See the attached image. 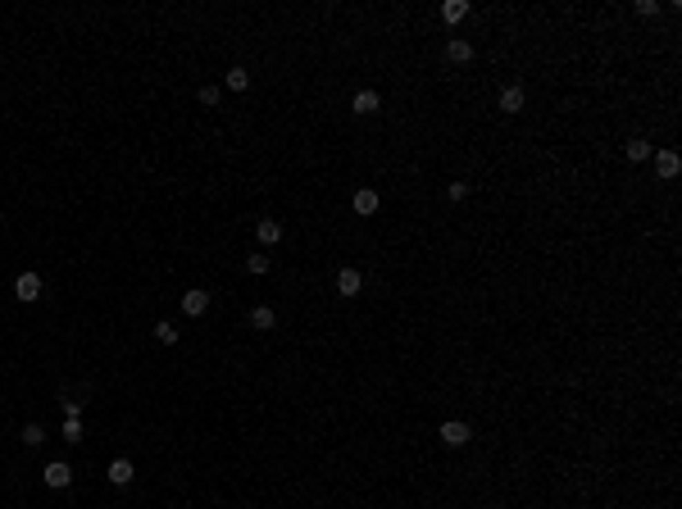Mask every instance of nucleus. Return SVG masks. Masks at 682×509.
Here are the masks:
<instances>
[{
  "label": "nucleus",
  "instance_id": "obj_22",
  "mask_svg": "<svg viewBox=\"0 0 682 509\" xmlns=\"http://www.w3.org/2000/svg\"><path fill=\"white\" fill-rule=\"evenodd\" d=\"M446 191H451V200H468V182H451Z\"/></svg>",
  "mask_w": 682,
  "mask_h": 509
},
{
  "label": "nucleus",
  "instance_id": "obj_1",
  "mask_svg": "<svg viewBox=\"0 0 682 509\" xmlns=\"http://www.w3.org/2000/svg\"><path fill=\"white\" fill-rule=\"evenodd\" d=\"M437 436H442V445H468V441H473V428L460 423V419H451V423L437 428Z\"/></svg>",
  "mask_w": 682,
  "mask_h": 509
},
{
  "label": "nucleus",
  "instance_id": "obj_4",
  "mask_svg": "<svg viewBox=\"0 0 682 509\" xmlns=\"http://www.w3.org/2000/svg\"><path fill=\"white\" fill-rule=\"evenodd\" d=\"M359 291H364V273L359 269H341L337 273V296H346L350 300V296H359Z\"/></svg>",
  "mask_w": 682,
  "mask_h": 509
},
{
  "label": "nucleus",
  "instance_id": "obj_17",
  "mask_svg": "<svg viewBox=\"0 0 682 509\" xmlns=\"http://www.w3.org/2000/svg\"><path fill=\"white\" fill-rule=\"evenodd\" d=\"M41 441H46L41 423H28V428H23V445H41Z\"/></svg>",
  "mask_w": 682,
  "mask_h": 509
},
{
  "label": "nucleus",
  "instance_id": "obj_23",
  "mask_svg": "<svg viewBox=\"0 0 682 509\" xmlns=\"http://www.w3.org/2000/svg\"><path fill=\"white\" fill-rule=\"evenodd\" d=\"M200 105H218V87H200Z\"/></svg>",
  "mask_w": 682,
  "mask_h": 509
},
{
  "label": "nucleus",
  "instance_id": "obj_14",
  "mask_svg": "<svg viewBox=\"0 0 682 509\" xmlns=\"http://www.w3.org/2000/svg\"><path fill=\"white\" fill-rule=\"evenodd\" d=\"M500 109H505V114H519L523 109V87H505L500 91Z\"/></svg>",
  "mask_w": 682,
  "mask_h": 509
},
{
  "label": "nucleus",
  "instance_id": "obj_18",
  "mask_svg": "<svg viewBox=\"0 0 682 509\" xmlns=\"http://www.w3.org/2000/svg\"><path fill=\"white\" fill-rule=\"evenodd\" d=\"M155 336H160L164 346H178V327L173 323H155Z\"/></svg>",
  "mask_w": 682,
  "mask_h": 509
},
{
  "label": "nucleus",
  "instance_id": "obj_16",
  "mask_svg": "<svg viewBox=\"0 0 682 509\" xmlns=\"http://www.w3.org/2000/svg\"><path fill=\"white\" fill-rule=\"evenodd\" d=\"M464 14H468V5H464V0H446V5H442V19H446V23H460Z\"/></svg>",
  "mask_w": 682,
  "mask_h": 509
},
{
  "label": "nucleus",
  "instance_id": "obj_11",
  "mask_svg": "<svg viewBox=\"0 0 682 509\" xmlns=\"http://www.w3.org/2000/svg\"><path fill=\"white\" fill-rule=\"evenodd\" d=\"M446 59H451V64H468V59H473V46H468L464 37H455V41L446 46Z\"/></svg>",
  "mask_w": 682,
  "mask_h": 509
},
{
  "label": "nucleus",
  "instance_id": "obj_2",
  "mask_svg": "<svg viewBox=\"0 0 682 509\" xmlns=\"http://www.w3.org/2000/svg\"><path fill=\"white\" fill-rule=\"evenodd\" d=\"M41 477H46V487H55V491H64L68 482H73V468L64 464V459H50V464L41 468Z\"/></svg>",
  "mask_w": 682,
  "mask_h": 509
},
{
  "label": "nucleus",
  "instance_id": "obj_9",
  "mask_svg": "<svg viewBox=\"0 0 682 509\" xmlns=\"http://www.w3.org/2000/svg\"><path fill=\"white\" fill-rule=\"evenodd\" d=\"M132 477H137L132 459H114V464H109V482H114V487H128Z\"/></svg>",
  "mask_w": 682,
  "mask_h": 509
},
{
  "label": "nucleus",
  "instance_id": "obj_3",
  "mask_svg": "<svg viewBox=\"0 0 682 509\" xmlns=\"http://www.w3.org/2000/svg\"><path fill=\"white\" fill-rule=\"evenodd\" d=\"M41 291H46V287H41V278H37V273H23V278H19V282H14V296H19V300H23V305H32V300H41Z\"/></svg>",
  "mask_w": 682,
  "mask_h": 509
},
{
  "label": "nucleus",
  "instance_id": "obj_19",
  "mask_svg": "<svg viewBox=\"0 0 682 509\" xmlns=\"http://www.w3.org/2000/svg\"><path fill=\"white\" fill-rule=\"evenodd\" d=\"M246 273H255V278L269 273V255H246Z\"/></svg>",
  "mask_w": 682,
  "mask_h": 509
},
{
  "label": "nucleus",
  "instance_id": "obj_15",
  "mask_svg": "<svg viewBox=\"0 0 682 509\" xmlns=\"http://www.w3.org/2000/svg\"><path fill=\"white\" fill-rule=\"evenodd\" d=\"M223 82H227V91H246L250 87V73H246V68H227V77H223Z\"/></svg>",
  "mask_w": 682,
  "mask_h": 509
},
{
  "label": "nucleus",
  "instance_id": "obj_21",
  "mask_svg": "<svg viewBox=\"0 0 682 509\" xmlns=\"http://www.w3.org/2000/svg\"><path fill=\"white\" fill-rule=\"evenodd\" d=\"M637 14H641V19H650V14H660V0H637Z\"/></svg>",
  "mask_w": 682,
  "mask_h": 509
},
{
  "label": "nucleus",
  "instance_id": "obj_5",
  "mask_svg": "<svg viewBox=\"0 0 682 509\" xmlns=\"http://www.w3.org/2000/svg\"><path fill=\"white\" fill-rule=\"evenodd\" d=\"M655 173H660L664 182H673V177L682 173V160H678V151H655Z\"/></svg>",
  "mask_w": 682,
  "mask_h": 509
},
{
  "label": "nucleus",
  "instance_id": "obj_10",
  "mask_svg": "<svg viewBox=\"0 0 682 509\" xmlns=\"http://www.w3.org/2000/svg\"><path fill=\"white\" fill-rule=\"evenodd\" d=\"M378 105H382V100H378V91H355V100H350V109H355V114H378Z\"/></svg>",
  "mask_w": 682,
  "mask_h": 509
},
{
  "label": "nucleus",
  "instance_id": "obj_12",
  "mask_svg": "<svg viewBox=\"0 0 682 509\" xmlns=\"http://www.w3.org/2000/svg\"><path fill=\"white\" fill-rule=\"evenodd\" d=\"M273 323H278V314H273L269 305H255V309H250V327H255V332H269Z\"/></svg>",
  "mask_w": 682,
  "mask_h": 509
},
{
  "label": "nucleus",
  "instance_id": "obj_13",
  "mask_svg": "<svg viewBox=\"0 0 682 509\" xmlns=\"http://www.w3.org/2000/svg\"><path fill=\"white\" fill-rule=\"evenodd\" d=\"M350 205H355V214H378V191H368V186H364V191H355V200H350Z\"/></svg>",
  "mask_w": 682,
  "mask_h": 509
},
{
  "label": "nucleus",
  "instance_id": "obj_8",
  "mask_svg": "<svg viewBox=\"0 0 682 509\" xmlns=\"http://www.w3.org/2000/svg\"><path fill=\"white\" fill-rule=\"evenodd\" d=\"M623 155H628V160H632V164H646V160H650V155H655V146H650V141H646V137H632V141H628V146H623Z\"/></svg>",
  "mask_w": 682,
  "mask_h": 509
},
{
  "label": "nucleus",
  "instance_id": "obj_7",
  "mask_svg": "<svg viewBox=\"0 0 682 509\" xmlns=\"http://www.w3.org/2000/svg\"><path fill=\"white\" fill-rule=\"evenodd\" d=\"M255 237H260L264 246H278L282 241V223L278 218H260V223H255Z\"/></svg>",
  "mask_w": 682,
  "mask_h": 509
},
{
  "label": "nucleus",
  "instance_id": "obj_6",
  "mask_svg": "<svg viewBox=\"0 0 682 509\" xmlns=\"http://www.w3.org/2000/svg\"><path fill=\"white\" fill-rule=\"evenodd\" d=\"M209 309V291H200V287H196V291H182V314L187 318H200Z\"/></svg>",
  "mask_w": 682,
  "mask_h": 509
},
{
  "label": "nucleus",
  "instance_id": "obj_20",
  "mask_svg": "<svg viewBox=\"0 0 682 509\" xmlns=\"http://www.w3.org/2000/svg\"><path fill=\"white\" fill-rule=\"evenodd\" d=\"M64 441H82V419H64Z\"/></svg>",
  "mask_w": 682,
  "mask_h": 509
}]
</instances>
